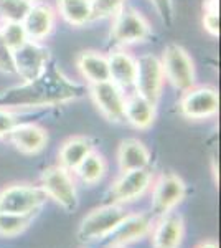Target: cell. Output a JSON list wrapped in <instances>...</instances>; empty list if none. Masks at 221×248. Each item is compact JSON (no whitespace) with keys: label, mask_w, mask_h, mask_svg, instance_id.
Wrapping results in <instances>:
<instances>
[{"label":"cell","mask_w":221,"mask_h":248,"mask_svg":"<svg viewBox=\"0 0 221 248\" xmlns=\"http://www.w3.org/2000/svg\"><path fill=\"white\" fill-rule=\"evenodd\" d=\"M83 94L78 83L68 79L58 68L46 71L31 81H23L0 93V106L5 108H51L74 101Z\"/></svg>","instance_id":"6da1fadb"},{"label":"cell","mask_w":221,"mask_h":248,"mask_svg":"<svg viewBox=\"0 0 221 248\" xmlns=\"http://www.w3.org/2000/svg\"><path fill=\"white\" fill-rule=\"evenodd\" d=\"M127 214L129 212L122 203L111 202L106 205L96 207L83 217L76 237L81 243H94L111 237L112 232L118 229V225Z\"/></svg>","instance_id":"7a4b0ae2"},{"label":"cell","mask_w":221,"mask_h":248,"mask_svg":"<svg viewBox=\"0 0 221 248\" xmlns=\"http://www.w3.org/2000/svg\"><path fill=\"white\" fill-rule=\"evenodd\" d=\"M40 189L45 192L48 199L58 203L66 212H74L79 205L78 189L73 174L59 164L46 167L40 177Z\"/></svg>","instance_id":"3957f363"},{"label":"cell","mask_w":221,"mask_h":248,"mask_svg":"<svg viewBox=\"0 0 221 248\" xmlns=\"http://www.w3.org/2000/svg\"><path fill=\"white\" fill-rule=\"evenodd\" d=\"M40 186L15 182L0 190V214H38L46 202Z\"/></svg>","instance_id":"277c9868"},{"label":"cell","mask_w":221,"mask_h":248,"mask_svg":"<svg viewBox=\"0 0 221 248\" xmlns=\"http://www.w3.org/2000/svg\"><path fill=\"white\" fill-rule=\"evenodd\" d=\"M162 70L170 85L178 91H187L195 86V65L193 60L183 46L168 43L162 55Z\"/></svg>","instance_id":"5b68a950"},{"label":"cell","mask_w":221,"mask_h":248,"mask_svg":"<svg viewBox=\"0 0 221 248\" xmlns=\"http://www.w3.org/2000/svg\"><path fill=\"white\" fill-rule=\"evenodd\" d=\"M150 209L159 217L175 210L187 197V184L175 172H162L152 181Z\"/></svg>","instance_id":"8992f818"},{"label":"cell","mask_w":221,"mask_h":248,"mask_svg":"<svg viewBox=\"0 0 221 248\" xmlns=\"http://www.w3.org/2000/svg\"><path fill=\"white\" fill-rule=\"evenodd\" d=\"M220 98L216 88L203 85L192 86L190 90L183 91V96L178 103L180 114L187 119L202 121L210 119L218 114Z\"/></svg>","instance_id":"52a82bcc"},{"label":"cell","mask_w":221,"mask_h":248,"mask_svg":"<svg viewBox=\"0 0 221 248\" xmlns=\"http://www.w3.org/2000/svg\"><path fill=\"white\" fill-rule=\"evenodd\" d=\"M152 35L150 25L146 18L135 10L124 7L119 14L114 15L111 29V38L119 45H135L142 43Z\"/></svg>","instance_id":"ba28073f"},{"label":"cell","mask_w":221,"mask_h":248,"mask_svg":"<svg viewBox=\"0 0 221 248\" xmlns=\"http://www.w3.org/2000/svg\"><path fill=\"white\" fill-rule=\"evenodd\" d=\"M154 174L147 169H134L122 172L114 182H112L109 195L112 202L116 203H131L142 197L146 192L150 189Z\"/></svg>","instance_id":"9c48e42d"},{"label":"cell","mask_w":221,"mask_h":248,"mask_svg":"<svg viewBox=\"0 0 221 248\" xmlns=\"http://www.w3.org/2000/svg\"><path fill=\"white\" fill-rule=\"evenodd\" d=\"M137 63V73H135V90L140 96H144L150 103L157 105L162 94V88L165 77H163L162 63L154 55H142Z\"/></svg>","instance_id":"30bf717a"},{"label":"cell","mask_w":221,"mask_h":248,"mask_svg":"<svg viewBox=\"0 0 221 248\" xmlns=\"http://www.w3.org/2000/svg\"><path fill=\"white\" fill-rule=\"evenodd\" d=\"M15 73L23 81H31L42 77L46 71L50 63V50L46 46L40 45L38 42L23 43L22 46L14 51Z\"/></svg>","instance_id":"8fae6325"},{"label":"cell","mask_w":221,"mask_h":248,"mask_svg":"<svg viewBox=\"0 0 221 248\" xmlns=\"http://www.w3.org/2000/svg\"><path fill=\"white\" fill-rule=\"evenodd\" d=\"M148 237L152 248H180L185 238L183 215L175 210L159 215V218L152 222Z\"/></svg>","instance_id":"7c38bea8"},{"label":"cell","mask_w":221,"mask_h":248,"mask_svg":"<svg viewBox=\"0 0 221 248\" xmlns=\"http://www.w3.org/2000/svg\"><path fill=\"white\" fill-rule=\"evenodd\" d=\"M91 98L98 111L109 123L124 121V106L127 96L124 94V90L114 85L111 79L91 85Z\"/></svg>","instance_id":"4fadbf2b"},{"label":"cell","mask_w":221,"mask_h":248,"mask_svg":"<svg viewBox=\"0 0 221 248\" xmlns=\"http://www.w3.org/2000/svg\"><path fill=\"white\" fill-rule=\"evenodd\" d=\"M10 142L25 155L40 154L48 144V133L37 123H18L9 134Z\"/></svg>","instance_id":"5bb4252c"},{"label":"cell","mask_w":221,"mask_h":248,"mask_svg":"<svg viewBox=\"0 0 221 248\" xmlns=\"http://www.w3.org/2000/svg\"><path fill=\"white\" fill-rule=\"evenodd\" d=\"M150 229H152V220L147 214H142V212L127 214L122 218V222L118 225V229L112 232L111 245L127 247L131 243L140 242L142 238L148 237Z\"/></svg>","instance_id":"9a60e30c"},{"label":"cell","mask_w":221,"mask_h":248,"mask_svg":"<svg viewBox=\"0 0 221 248\" xmlns=\"http://www.w3.org/2000/svg\"><path fill=\"white\" fill-rule=\"evenodd\" d=\"M22 25L30 42H42L53 31L55 12L48 5H31Z\"/></svg>","instance_id":"2e32d148"},{"label":"cell","mask_w":221,"mask_h":248,"mask_svg":"<svg viewBox=\"0 0 221 248\" xmlns=\"http://www.w3.org/2000/svg\"><path fill=\"white\" fill-rule=\"evenodd\" d=\"M148 164H150V151L142 141L134 138L120 141L118 149V166L120 172L146 169Z\"/></svg>","instance_id":"e0dca14e"},{"label":"cell","mask_w":221,"mask_h":248,"mask_svg":"<svg viewBox=\"0 0 221 248\" xmlns=\"http://www.w3.org/2000/svg\"><path fill=\"white\" fill-rule=\"evenodd\" d=\"M157 114V105L150 103L139 93L126 98L124 106V121H127L135 129H148L154 124Z\"/></svg>","instance_id":"ac0fdd59"},{"label":"cell","mask_w":221,"mask_h":248,"mask_svg":"<svg viewBox=\"0 0 221 248\" xmlns=\"http://www.w3.org/2000/svg\"><path fill=\"white\" fill-rule=\"evenodd\" d=\"M94 151V142L88 136H71L58 151V164L66 170L74 172L88 154Z\"/></svg>","instance_id":"d6986e66"},{"label":"cell","mask_w":221,"mask_h":248,"mask_svg":"<svg viewBox=\"0 0 221 248\" xmlns=\"http://www.w3.org/2000/svg\"><path fill=\"white\" fill-rule=\"evenodd\" d=\"M76 66L84 79L94 85L109 79V63L107 57L94 50H84L76 58Z\"/></svg>","instance_id":"ffe728a7"},{"label":"cell","mask_w":221,"mask_h":248,"mask_svg":"<svg viewBox=\"0 0 221 248\" xmlns=\"http://www.w3.org/2000/svg\"><path fill=\"white\" fill-rule=\"evenodd\" d=\"M109 63V79L120 90L134 86L135 73H137V63L126 51H114L107 57Z\"/></svg>","instance_id":"44dd1931"},{"label":"cell","mask_w":221,"mask_h":248,"mask_svg":"<svg viewBox=\"0 0 221 248\" xmlns=\"http://www.w3.org/2000/svg\"><path fill=\"white\" fill-rule=\"evenodd\" d=\"M107 172V162L104 159L103 154H99L98 151H91L86 157L83 159V162L76 167L74 174L79 177L84 186H96L104 179Z\"/></svg>","instance_id":"7402d4cb"},{"label":"cell","mask_w":221,"mask_h":248,"mask_svg":"<svg viewBox=\"0 0 221 248\" xmlns=\"http://www.w3.org/2000/svg\"><path fill=\"white\" fill-rule=\"evenodd\" d=\"M58 10L70 25L81 27L91 18V0H58Z\"/></svg>","instance_id":"603a6c76"},{"label":"cell","mask_w":221,"mask_h":248,"mask_svg":"<svg viewBox=\"0 0 221 248\" xmlns=\"http://www.w3.org/2000/svg\"><path fill=\"white\" fill-rule=\"evenodd\" d=\"M38 214H0V237L15 238L33 223Z\"/></svg>","instance_id":"cb8c5ba5"},{"label":"cell","mask_w":221,"mask_h":248,"mask_svg":"<svg viewBox=\"0 0 221 248\" xmlns=\"http://www.w3.org/2000/svg\"><path fill=\"white\" fill-rule=\"evenodd\" d=\"M31 5L28 0H0V18L3 22H23Z\"/></svg>","instance_id":"d4e9b609"},{"label":"cell","mask_w":221,"mask_h":248,"mask_svg":"<svg viewBox=\"0 0 221 248\" xmlns=\"http://www.w3.org/2000/svg\"><path fill=\"white\" fill-rule=\"evenodd\" d=\"M0 37L3 42L7 43V46L12 51H15L17 48H20L23 43L28 42V37L25 33L22 22H5L0 27Z\"/></svg>","instance_id":"484cf974"},{"label":"cell","mask_w":221,"mask_h":248,"mask_svg":"<svg viewBox=\"0 0 221 248\" xmlns=\"http://www.w3.org/2000/svg\"><path fill=\"white\" fill-rule=\"evenodd\" d=\"M126 5V0H91V18H109L119 14Z\"/></svg>","instance_id":"4316f807"},{"label":"cell","mask_w":221,"mask_h":248,"mask_svg":"<svg viewBox=\"0 0 221 248\" xmlns=\"http://www.w3.org/2000/svg\"><path fill=\"white\" fill-rule=\"evenodd\" d=\"M18 123L20 114L14 111V108L0 106V139L7 138Z\"/></svg>","instance_id":"83f0119b"},{"label":"cell","mask_w":221,"mask_h":248,"mask_svg":"<svg viewBox=\"0 0 221 248\" xmlns=\"http://www.w3.org/2000/svg\"><path fill=\"white\" fill-rule=\"evenodd\" d=\"M154 3L157 14L165 27H170L174 23V2L172 0H150Z\"/></svg>","instance_id":"f1b7e54d"},{"label":"cell","mask_w":221,"mask_h":248,"mask_svg":"<svg viewBox=\"0 0 221 248\" xmlns=\"http://www.w3.org/2000/svg\"><path fill=\"white\" fill-rule=\"evenodd\" d=\"M0 71L2 73H15V62H14V51L7 46V43L3 42L0 37Z\"/></svg>","instance_id":"f546056e"},{"label":"cell","mask_w":221,"mask_h":248,"mask_svg":"<svg viewBox=\"0 0 221 248\" xmlns=\"http://www.w3.org/2000/svg\"><path fill=\"white\" fill-rule=\"evenodd\" d=\"M203 29L211 35L218 37L220 35V14L218 12H203Z\"/></svg>","instance_id":"4dcf8cb0"},{"label":"cell","mask_w":221,"mask_h":248,"mask_svg":"<svg viewBox=\"0 0 221 248\" xmlns=\"http://www.w3.org/2000/svg\"><path fill=\"white\" fill-rule=\"evenodd\" d=\"M195 248H220V245L215 240H203V242H200Z\"/></svg>","instance_id":"1f68e13d"},{"label":"cell","mask_w":221,"mask_h":248,"mask_svg":"<svg viewBox=\"0 0 221 248\" xmlns=\"http://www.w3.org/2000/svg\"><path fill=\"white\" fill-rule=\"evenodd\" d=\"M211 174H213V179H215L216 187H218L220 177H218V166H216V157H211Z\"/></svg>","instance_id":"d6a6232c"},{"label":"cell","mask_w":221,"mask_h":248,"mask_svg":"<svg viewBox=\"0 0 221 248\" xmlns=\"http://www.w3.org/2000/svg\"><path fill=\"white\" fill-rule=\"evenodd\" d=\"M109 248H126V247H116V245H109Z\"/></svg>","instance_id":"836d02e7"},{"label":"cell","mask_w":221,"mask_h":248,"mask_svg":"<svg viewBox=\"0 0 221 248\" xmlns=\"http://www.w3.org/2000/svg\"><path fill=\"white\" fill-rule=\"evenodd\" d=\"M28 2H31V3H33V2H35V0H28Z\"/></svg>","instance_id":"e575fe53"}]
</instances>
